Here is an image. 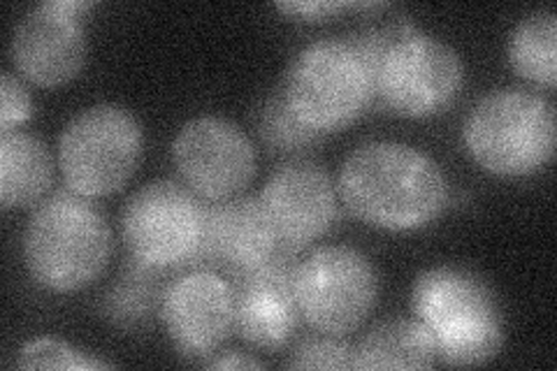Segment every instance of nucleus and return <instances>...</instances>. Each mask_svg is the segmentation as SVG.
<instances>
[{
    "instance_id": "obj_2",
    "label": "nucleus",
    "mask_w": 557,
    "mask_h": 371,
    "mask_svg": "<svg viewBox=\"0 0 557 371\" xmlns=\"http://www.w3.org/2000/svg\"><path fill=\"white\" fill-rule=\"evenodd\" d=\"M351 40L368 59L374 98L393 114L407 119L442 114L465 84L458 51L409 20L362 28Z\"/></svg>"
},
{
    "instance_id": "obj_5",
    "label": "nucleus",
    "mask_w": 557,
    "mask_h": 371,
    "mask_svg": "<svg viewBox=\"0 0 557 371\" xmlns=\"http://www.w3.org/2000/svg\"><path fill=\"white\" fill-rule=\"evenodd\" d=\"M555 108L528 88L485 94L465 121L469 156L491 174L528 176L555 153Z\"/></svg>"
},
{
    "instance_id": "obj_17",
    "label": "nucleus",
    "mask_w": 557,
    "mask_h": 371,
    "mask_svg": "<svg viewBox=\"0 0 557 371\" xmlns=\"http://www.w3.org/2000/svg\"><path fill=\"white\" fill-rule=\"evenodd\" d=\"M434 360L432 334L413 318L383 321L356 346V369H430Z\"/></svg>"
},
{
    "instance_id": "obj_18",
    "label": "nucleus",
    "mask_w": 557,
    "mask_h": 371,
    "mask_svg": "<svg viewBox=\"0 0 557 371\" xmlns=\"http://www.w3.org/2000/svg\"><path fill=\"white\" fill-rule=\"evenodd\" d=\"M509 61L522 79L555 88L557 16L553 10H536L513 28L509 40Z\"/></svg>"
},
{
    "instance_id": "obj_12",
    "label": "nucleus",
    "mask_w": 557,
    "mask_h": 371,
    "mask_svg": "<svg viewBox=\"0 0 557 371\" xmlns=\"http://www.w3.org/2000/svg\"><path fill=\"white\" fill-rule=\"evenodd\" d=\"M161 318L170 342L186 358H209L235 330V290L212 270L172 279L161 293Z\"/></svg>"
},
{
    "instance_id": "obj_24",
    "label": "nucleus",
    "mask_w": 557,
    "mask_h": 371,
    "mask_svg": "<svg viewBox=\"0 0 557 371\" xmlns=\"http://www.w3.org/2000/svg\"><path fill=\"white\" fill-rule=\"evenodd\" d=\"M276 10L290 14V16H302V20H323V16L337 14L342 10H354V3H342V0H311V3H276Z\"/></svg>"
},
{
    "instance_id": "obj_16",
    "label": "nucleus",
    "mask_w": 557,
    "mask_h": 371,
    "mask_svg": "<svg viewBox=\"0 0 557 371\" xmlns=\"http://www.w3.org/2000/svg\"><path fill=\"white\" fill-rule=\"evenodd\" d=\"M54 180V161L40 137L26 131L0 133V202L26 209L40 202Z\"/></svg>"
},
{
    "instance_id": "obj_10",
    "label": "nucleus",
    "mask_w": 557,
    "mask_h": 371,
    "mask_svg": "<svg viewBox=\"0 0 557 371\" xmlns=\"http://www.w3.org/2000/svg\"><path fill=\"white\" fill-rule=\"evenodd\" d=\"M172 161L200 200L239 196L256 174V147L237 123L205 114L186 121L172 139Z\"/></svg>"
},
{
    "instance_id": "obj_3",
    "label": "nucleus",
    "mask_w": 557,
    "mask_h": 371,
    "mask_svg": "<svg viewBox=\"0 0 557 371\" xmlns=\"http://www.w3.org/2000/svg\"><path fill=\"white\" fill-rule=\"evenodd\" d=\"M110 256V225L89 198L67 188L35 207L24 233V258L42 288L75 293L91 286Z\"/></svg>"
},
{
    "instance_id": "obj_11",
    "label": "nucleus",
    "mask_w": 557,
    "mask_h": 371,
    "mask_svg": "<svg viewBox=\"0 0 557 371\" xmlns=\"http://www.w3.org/2000/svg\"><path fill=\"white\" fill-rule=\"evenodd\" d=\"M91 8L84 0H49L28 10L12 33L14 67L28 82L54 88L73 82L86 61L82 14Z\"/></svg>"
},
{
    "instance_id": "obj_15",
    "label": "nucleus",
    "mask_w": 557,
    "mask_h": 371,
    "mask_svg": "<svg viewBox=\"0 0 557 371\" xmlns=\"http://www.w3.org/2000/svg\"><path fill=\"white\" fill-rule=\"evenodd\" d=\"M278 249L282 242L260 198L235 196L205 205L202 246L194 264L219 268L235 279L260 268Z\"/></svg>"
},
{
    "instance_id": "obj_9",
    "label": "nucleus",
    "mask_w": 557,
    "mask_h": 371,
    "mask_svg": "<svg viewBox=\"0 0 557 371\" xmlns=\"http://www.w3.org/2000/svg\"><path fill=\"white\" fill-rule=\"evenodd\" d=\"M376 297L379 274L374 262L354 246H321L298 264L295 299L300 318L319 334H351L368 321Z\"/></svg>"
},
{
    "instance_id": "obj_6",
    "label": "nucleus",
    "mask_w": 557,
    "mask_h": 371,
    "mask_svg": "<svg viewBox=\"0 0 557 371\" xmlns=\"http://www.w3.org/2000/svg\"><path fill=\"white\" fill-rule=\"evenodd\" d=\"M282 96L309 131L327 135L354 123L374 100L368 59L351 38H321L293 59Z\"/></svg>"
},
{
    "instance_id": "obj_13",
    "label": "nucleus",
    "mask_w": 557,
    "mask_h": 371,
    "mask_svg": "<svg viewBox=\"0 0 557 371\" xmlns=\"http://www.w3.org/2000/svg\"><path fill=\"white\" fill-rule=\"evenodd\" d=\"M298 251L282 246L260 268L239 274L233 281L235 290V332L258 350L284 348L300 323L298 299H295V274Z\"/></svg>"
},
{
    "instance_id": "obj_19",
    "label": "nucleus",
    "mask_w": 557,
    "mask_h": 371,
    "mask_svg": "<svg viewBox=\"0 0 557 371\" xmlns=\"http://www.w3.org/2000/svg\"><path fill=\"white\" fill-rule=\"evenodd\" d=\"M153 274V270L133 262V272L121 276L119 284L108 293L102 309L114 325L133 327L147 321L153 305L161 302V295H156Z\"/></svg>"
},
{
    "instance_id": "obj_22",
    "label": "nucleus",
    "mask_w": 557,
    "mask_h": 371,
    "mask_svg": "<svg viewBox=\"0 0 557 371\" xmlns=\"http://www.w3.org/2000/svg\"><path fill=\"white\" fill-rule=\"evenodd\" d=\"M290 369H356V348L339 342V337H309L293 348L288 364Z\"/></svg>"
},
{
    "instance_id": "obj_20",
    "label": "nucleus",
    "mask_w": 557,
    "mask_h": 371,
    "mask_svg": "<svg viewBox=\"0 0 557 371\" xmlns=\"http://www.w3.org/2000/svg\"><path fill=\"white\" fill-rule=\"evenodd\" d=\"M258 135L265 139L268 147L274 151H293L302 149L311 143H319L321 135L309 131L307 126L293 116L284 96H276L268 100V104L260 110L258 116Z\"/></svg>"
},
{
    "instance_id": "obj_25",
    "label": "nucleus",
    "mask_w": 557,
    "mask_h": 371,
    "mask_svg": "<svg viewBox=\"0 0 557 371\" xmlns=\"http://www.w3.org/2000/svg\"><path fill=\"white\" fill-rule=\"evenodd\" d=\"M205 367L207 369H260L263 364L253 358L242 356V353H228V356L216 358L212 362H205Z\"/></svg>"
},
{
    "instance_id": "obj_23",
    "label": "nucleus",
    "mask_w": 557,
    "mask_h": 371,
    "mask_svg": "<svg viewBox=\"0 0 557 371\" xmlns=\"http://www.w3.org/2000/svg\"><path fill=\"white\" fill-rule=\"evenodd\" d=\"M33 114V100L28 88L12 73L0 77V133L16 131Z\"/></svg>"
},
{
    "instance_id": "obj_14",
    "label": "nucleus",
    "mask_w": 557,
    "mask_h": 371,
    "mask_svg": "<svg viewBox=\"0 0 557 371\" xmlns=\"http://www.w3.org/2000/svg\"><path fill=\"white\" fill-rule=\"evenodd\" d=\"M282 246L300 251L327 235L339 217L337 186L321 165L290 161L278 168L260 196Z\"/></svg>"
},
{
    "instance_id": "obj_21",
    "label": "nucleus",
    "mask_w": 557,
    "mask_h": 371,
    "mask_svg": "<svg viewBox=\"0 0 557 371\" xmlns=\"http://www.w3.org/2000/svg\"><path fill=\"white\" fill-rule=\"evenodd\" d=\"M20 369H110L112 362L89 358L86 353L73 348L65 342L42 337L28 342L16 358Z\"/></svg>"
},
{
    "instance_id": "obj_8",
    "label": "nucleus",
    "mask_w": 557,
    "mask_h": 371,
    "mask_svg": "<svg viewBox=\"0 0 557 371\" xmlns=\"http://www.w3.org/2000/svg\"><path fill=\"white\" fill-rule=\"evenodd\" d=\"M202 230L205 205L194 190L170 180L137 188L121 214V233L133 262L153 272L194 264Z\"/></svg>"
},
{
    "instance_id": "obj_7",
    "label": "nucleus",
    "mask_w": 557,
    "mask_h": 371,
    "mask_svg": "<svg viewBox=\"0 0 557 371\" xmlns=\"http://www.w3.org/2000/svg\"><path fill=\"white\" fill-rule=\"evenodd\" d=\"M143 126L121 104H94L65 123L59 137V168L70 190L108 198L124 188L143 158Z\"/></svg>"
},
{
    "instance_id": "obj_1",
    "label": "nucleus",
    "mask_w": 557,
    "mask_h": 371,
    "mask_svg": "<svg viewBox=\"0 0 557 371\" xmlns=\"http://www.w3.org/2000/svg\"><path fill=\"white\" fill-rule=\"evenodd\" d=\"M337 190L358 221L388 233L421 230L437 221L448 205L442 168L421 149L388 139L348 153Z\"/></svg>"
},
{
    "instance_id": "obj_4",
    "label": "nucleus",
    "mask_w": 557,
    "mask_h": 371,
    "mask_svg": "<svg viewBox=\"0 0 557 371\" xmlns=\"http://www.w3.org/2000/svg\"><path fill=\"white\" fill-rule=\"evenodd\" d=\"M413 309L450 367H476L499 356L504 318L485 281L462 268H432L416 279Z\"/></svg>"
}]
</instances>
